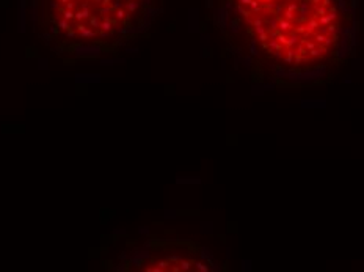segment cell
Instances as JSON below:
<instances>
[{"instance_id":"1","label":"cell","mask_w":364,"mask_h":272,"mask_svg":"<svg viewBox=\"0 0 364 272\" xmlns=\"http://www.w3.org/2000/svg\"><path fill=\"white\" fill-rule=\"evenodd\" d=\"M232 6L262 54L287 68L325 63L344 38L343 0H232Z\"/></svg>"},{"instance_id":"2","label":"cell","mask_w":364,"mask_h":272,"mask_svg":"<svg viewBox=\"0 0 364 272\" xmlns=\"http://www.w3.org/2000/svg\"><path fill=\"white\" fill-rule=\"evenodd\" d=\"M151 0H46L49 27L58 40L83 46L124 38L141 24Z\"/></svg>"},{"instance_id":"3","label":"cell","mask_w":364,"mask_h":272,"mask_svg":"<svg viewBox=\"0 0 364 272\" xmlns=\"http://www.w3.org/2000/svg\"><path fill=\"white\" fill-rule=\"evenodd\" d=\"M143 271H209V264L198 253L162 251L151 253L141 263Z\"/></svg>"}]
</instances>
